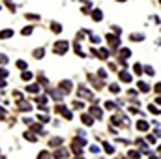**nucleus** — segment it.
<instances>
[{"label": "nucleus", "instance_id": "obj_1", "mask_svg": "<svg viewBox=\"0 0 161 159\" xmlns=\"http://www.w3.org/2000/svg\"><path fill=\"white\" fill-rule=\"evenodd\" d=\"M53 51H54V54H66L69 51V43H68V41H56Z\"/></svg>", "mask_w": 161, "mask_h": 159}, {"label": "nucleus", "instance_id": "obj_2", "mask_svg": "<svg viewBox=\"0 0 161 159\" xmlns=\"http://www.w3.org/2000/svg\"><path fill=\"white\" fill-rule=\"evenodd\" d=\"M47 94L51 95L54 101H60L62 98H64V92H62V90H54V88H49V86H47Z\"/></svg>", "mask_w": 161, "mask_h": 159}, {"label": "nucleus", "instance_id": "obj_3", "mask_svg": "<svg viewBox=\"0 0 161 159\" xmlns=\"http://www.w3.org/2000/svg\"><path fill=\"white\" fill-rule=\"evenodd\" d=\"M77 95H79V98H86V99H94L92 92H90L88 88H85V86H79V90H77Z\"/></svg>", "mask_w": 161, "mask_h": 159}, {"label": "nucleus", "instance_id": "obj_4", "mask_svg": "<svg viewBox=\"0 0 161 159\" xmlns=\"http://www.w3.org/2000/svg\"><path fill=\"white\" fill-rule=\"evenodd\" d=\"M107 41L111 43V47H114V49H116V47H120V39H118L116 34H107Z\"/></svg>", "mask_w": 161, "mask_h": 159}, {"label": "nucleus", "instance_id": "obj_5", "mask_svg": "<svg viewBox=\"0 0 161 159\" xmlns=\"http://www.w3.org/2000/svg\"><path fill=\"white\" fill-rule=\"evenodd\" d=\"M71 88H73L71 81H62V82H60V90H62V92H64V95L71 92Z\"/></svg>", "mask_w": 161, "mask_h": 159}, {"label": "nucleus", "instance_id": "obj_6", "mask_svg": "<svg viewBox=\"0 0 161 159\" xmlns=\"http://www.w3.org/2000/svg\"><path fill=\"white\" fill-rule=\"evenodd\" d=\"M111 122L114 124V126H129V122L125 120V118H122V116H113V118H111Z\"/></svg>", "mask_w": 161, "mask_h": 159}, {"label": "nucleus", "instance_id": "obj_7", "mask_svg": "<svg viewBox=\"0 0 161 159\" xmlns=\"http://www.w3.org/2000/svg\"><path fill=\"white\" fill-rule=\"evenodd\" d=\"M90 116H96V118H101V116H103V110H101V109H99V107H97L96 103H94V105L90 107Z\"/></svg>", "mask_w": 161, "mask_h": 159}, {"label": "nucleus", "instance_id": "obj_8", "mask_svg": "<svg viewBox=\"0 0 161 159\" xmlns=\"http://www.w3.org/2000/svg\"><path fill=\"white\" fill-rule=\"evenodd\" d=\"M17 109L19 110H23V112H28V110H32V105H30V103L28 101H17Z\"/></svg>", "mask_w": 161, "mask_h": 159}, {"label": "nucleus", "instance_id": "obj_9", "mask_svg": "<svg viewBox=\"0 0 161 159\" xmlns=\"http://www.w3.org/2000/svg\"><path fill=\"white\" fill-rule=\"evenodd\" d=\"M56 110H58V112H60L62 116H64L66 120H71V112H69V110H68L64 105H58V107H56Z\"/></svg>", "mask_w": 161, "mask_h": 159}, {"label": "nucleus", "instance_id": "obj_10", "mask_svg": "<svg viewBox=\"0 0 161 159\" xmlns=\"http://www.w3.org/2000/svg\"><path fill=\"white\" fill-rule=\"evenodd\" d=\"M36 103H38L39 109L47 110V98H45V95H39V98H36Z\"/></svg>", "mask_w": 161, "mask_h": 159}, {"label": "nucleus", "instance_id": "obj_11", "mask_svg": "<svg viewBox=\"0 0 161 159\" xmlns=\"http://www.w3.org/2000/svg\"><path fill=\"white\" fill-rule=\"evenodd\" d=\"M62 144H64V139H60V137H54V139L49 141V146H51V148H54V146H62Z\"/></svg>", "mask_w": 161, "mask_h": 159}, {"label": "nucleus", "instance_id": "obj_12", "mask_svg": "<svg viewBox=\"0 0 161 159\" xmlns=\"http://www.w3.org/2000/svg\"><path fill=\"white\" fill-rule=\"evenodd\" d=\"M137 146H141V152H144V154H150V148H148V144H146L142 139H137Z\"/></svg>", "mask_w": 161, "mask_h": 159}, {"label": "nucleus", "instance_id": "obj_13", "mask_svg": "<svg viewBox=\"0 0 161 159\" xmlns=\"http://www.w3.org/2000/svg\"><path fill=\"white\" fill-rule=\"evenodd\" d=\"M54 157H56V159H66V157H68V150L58 148L56 152H54Z\"/></svg>", "mask_w": 161, "mask_h": 159}, {"label": "nucleus", "instance_id": "obj_14", "mask_svg": "<svg viewBox=\"0 0 161 159\" xmlns=\"http://www.w3.org/2000/svg\"><path fill=\"white\" fill-rule=\"evenodd\" d=\"M81 120H82V124H85V126H94V118H92L90 114H82Z\"/></svg>", "mask_w": 161, "mask_h": 159}, {"label": "nucleus", "instance_id": "obj_15", "mask_svg": "<svg viewBox=\"0 0 161 159\" xmlns=\"http://www.w3.org/2000/svg\"><path fill=\"white\" fill-rule=\"evenodd\" d=\"M26 92H28V94H38V92H39V84H38V82L28 84V86H26Z\"/></svg>", "mask_w": 161, "mask_h": 159}, {"label": "nucleus", "instance_id": "obj_16", "mask_svg": "<svg viewBox=\"0 0 161 159\" xmlns=\"http://www.w3.org/2000/svg\"><path fill=\"white\" fill-rule=\"evenodd\" d=\"M148 127H150L148 122H144V120H139V122H137V129H139V131H148Z\"/></svg>", "mask_w": 161, "mask_h": 159}, {"label": "nucleus", "instance_id": "obj_17", "mask_svg": "<svg viewBox=\"0 0 161 159\" xmlns=\"http://www.w3.org/2000/svg\"><path fill=\"white\" fill-rule=\"evenodd\" d=\"M92 19L96 21V23H99V21L103 19V13H101V10H94V11H92Z\"/></svg>", "mask_w": 161, "mask_h": 159}, {"label": "nucleus", "instance_id": "obj_18", "mask_svg": "<svg viewBox=\"0 0 161 159\" xmlns=\"http://www.w3.org/2000/svg\"><path fill=\"white\" fill-rule=\"evenodd\" d=\"M88 79H90V82H92V84L97 86V90H101V88H103V82H101V81H97L94 75H88Z\"/></svg>", "mask_w": 161, "mask_h": 159}, {"label": "nucleus", "instance_id": "obj_19", "mask_svg": "<svg viewBox=\"0 0 161 159\" xmlns=\"http://www.w3.org/2000/svg\"><path fill=\"white\" fill-rule=\"evenodd\" d=\"M120 81H122V82H131V75H129L128 71L122 70V71H120Z\"/></svg>", "mask_w": 161, "mask_h": 159}, {"label": "nucleus", "instance_id": "obj_20", "mask_svg": "<svg viewBox=\"0 0 161 159\" xmlns=\"http://www.w3.org/2000/svg\"><path fill=\"white\" fill-rule=\"evenodd\" d=\"M97 58H109V49H105V47H101L99 51H97Z\"/></svg>", "mask_w": 161, "mask_h": 159}, {"label": "nucleus", "instance_id": "obj_21", "mask_svg": "<svg viewBox=\"0 0 161 159\" xmlns=\"http://www.w3.org/2000/svg\"><path fill=\"white\" fill-rule=\"evenodd\" d=\"M11 36H13V30H10V28H8V30H2V32H0V39H10Z\"/></svg>", "mask_w": 161, "mask_h": 159}, {"label": "nucleus", "instance_id": "obj_22", "mask_svg": "<svg viewBox=\"0 0 161 159\" xmlns=\"http://www.w3.org/2000/svg\"><path fill=\"white\" fill-rule=\"evenodd\" d=\"M129 159H141V150H129Z\"/></svg>", "mask_w": 161, "mask_h": 159}, {"label": "nucleus", "instance_id": "obj_23", "mask_svg": "<svg viewBox=\"0 0 161 159\" xmlns=\"http://www.w3.org/2000/svg\"><path fill=\"white\" fill-rule=\"evenodd\" d=\"M23 137H24L26 141H30V142H36V141H38V137H36V135H32V131H26Z\"/></svg>", "mask_w": 161, "mask_h": 159}, {"label": "nucleus", "instance_id": "obj_24", "mask_svg": "<svg viewBox=\"0 0 161 159\" xmlns=\"http://www.w3.org/2000/svg\"><path fill=\"white\" fill-rule=\"evenodd\" d=\"M131 56V51L129 49H120V60H125Z\"/></svg>", "mask_w": 161, "mask_h": 159}, {"label": "nucleus", "instance_id": "obj_25", "mask_svg": "<svg viewBox=\"0 0 161 159\" xmlns=\"http://www.w3.org/2000/svg\"><path fill=\"white\" fill-rule=\"evenodd\" d=\"M142 71H144L146 75H150V77H154V75H156V70H154L152 66H146V67H142Z\"/></svg>", "mask_w": 161, "mask_h": 159}, {"label": "nucleus", "instance_id": "obj_26", "mask_svg": "<svg viewBox=\"0 0 161 159\" xmlns=\"http://www.w3.org/2000/svg\"><path fill=\"white\" fill-rule=\"evenodd\" d=\"M105 109L107 110H114L116 109V101H105Z\"/></svg>", "mask_w": 161, "mask_h": 159}, {"label": "nucleus", "instance_id": "obj_27", "mask_svg": "<svg viewBox=\"0 0 161 159\" xmlns=\"http://www.w3.org/2000/svg\"><path fill=\"white\" fill-rule=\"evenodd\" d=\"M103 148H105V152H107V154H114V146H113V144L105 142V144H103Z\"/></svg>", "mask_w": 161, "mask_h": 159}, {"label": "nucleus", "instance_id": "obj_28", "mask_svg": "<svg viewBox=\"0 0 161 159\" xmlns=\"http://www.w3.org/2000/svg\"><path fill=\"white\" fill-rule=\"evenodd\" d=\"M21 77H23V81H32V77H34V73H30V71H23V75H21Z\"/></svg>", "mask_w": 161, "mask_h": 159}, {"label": "nucleus", "instance_id": "obj_29", "mask_svg": "<svg viewBox=\"0 0 161 159\" xmlns=\"http://www.w3.org/2000/svg\"><path fill=\"white\" fill-rule=\"evenodd\" d=\"M51 157H53V155L49 154L47 150H43V152H39V155H38V159H51Z\"/></svg>", "mask_w": 161, "mask_h": 159}, {"label": "nucleus", "instance_id": "obj_30", "mask_svg": "<svg viewBox=\"0 0 161 159\" xmlns=\"http://www.w3.org/2000/svg\"><path fill=\"white\" fill-rule=\"evenodd\" d=\"M73 51H75L77 54H79V56H85V53H82V49H81V43H79V41H77V43H75V47H73Z\"/></svg>", "mask_w": 161, "mask_h": 159}, {"label": "nucleus", "instance_id": "obj_31", "mask_svg": "<svg viewBox=\"0 0 161 159\" xmlns=\"http://www.w3.org/2000/svg\"><path fill=\"white\" fill-rule=\"evenodd\" d=\"M30 127H32V131H38V133H43V127H41L39 124H34V122H32V124H30Z\"/></svg>", "mask_w": 161, "mask_h": 159}, {"label": "nucleus", "instance_id": "obj_32", "mask_svg": "<svg viewBox=\"0 0 161 159\" xmlns=\"http://www.w3.org/2000/svg\"><path fill=\"white\" fill-rule=\"evenodd\" d=\"M43 54H45V49H36V51H34V56H36L38 60L43 58Z\"/></svg>", "mask_w": 161, "mask_h": 159}, {"label": "nucleus", "instance_id": "obj_33", "mask_svg": "<svg viewBox=\"0 0 161 159\" xmlns=\"http://www.w3.org/2000/svg\"><path fill=\"white\" fill-rule=\"evenodd\" d=\"M38 82H39V84H43V86H49V81H47V79L43 77V75H41V73L38 75Z\"/></svg>", "mask_w": 161, "mask_h": 159}, {"label": "nucleus", "instance_id": "obj_34", "mask_svg": "<svg viewBox=\"0 0 161 159\" xmlns=\"http://www.w3.org/2000/svg\"><path fill=\"white\" fill-rule=\"evenodd\" d=\"M51 28H53L54 34H60V32H62V26H60L58 23H53V24H51Z\"/></svg>", "mask_w": 161, "mask_h": 159}, {"label": "nucleus", "instance_id": "obj_35", "mask_svg": "<svg viewBox=\"0 0 161 159\" xmlns=\"http://www.w3.org/2000/svg\"><path fill=\"white\" fill-rule=\"evenodd\" d=\"M139 90H141V92H148V90H150V86L148 84H146V82H139Z\"/></svg>", "mask_w": 161, "mask_h": 159}, {"label": "nucleus", "instance_id": "obj_36", "mask_svg": "<svg viewBox=\"0 0 161 159\" xmlns=\"http://www.w3.org/2000/svg\"><path fill=\"white\" fill-rule=\"evenodd\" d=\"M133 71H135L137 75H142V66L141 64H135V66H133Z\"/></svg>", "mask_w": 161, "mask_h": 159}, {"label": "nucleus", "instance_id": "obj_37", "mask_svg": "<svg viewBox=\"0 0 161 159\" xmlns=\"http://www.w3.org/2000/svg\"><path fill=\"white\" fill-rule=\"evenodd\" d=\"M32 26H24V28H23V36H30V34H32Z\"/></svg>", "mask_w": 161, "mask_h": 159}, {"label": "nucleus", "instance_id": "obj_38", "mask_svg": "<svg viewBox=\"0 0 161 159\" xmlns=\"http://www.w3.org/2000/svg\"><path fill=\"white\" fill-rule=\"evenodd\" d=\"M131 39H133V41H142V39H144V36H142V34H133Z\"/></svg>", "mask_w": 161, "mask_h": 159}, {"label": "nucleus", "instance_id": "obj_39", "mask_svg": "<svg viewBox=\"0 0 161 159\" xmlns=\"http://www.w3.org/2000/svg\"><path fill=\"white\" fill-rule=\"evenodd\" d=\"M17 67L19 70H26V62L24 60H17Z\"/></svg>", "mask_w": 161, "mask_h": 159}, {"label": "nucleus", "instance_id": "obj_40", "mask_svg": "<svg viewBox=\"0 0 161 159\" xmlns=\"http://www.w3.org/2000/svg\"><path fill=\"white\" fill-rule=\"evenodd\" d=\"M109 90H111L113 94H118V92H120V88H118V84H111V86H109Z\"/></svg>", "mask_w": 161, "mask_h": 159}, {"label": "nucleus", "instance_id": "obj_41", "mask_svg": "<svg viewBox=\"0 0 161 159\" xmlns=\"http://www.w3.org/2000/svg\"><path fill=\"white\" fill-rule=\"evenodd\" d=\"M150 112H154V114L159 116V107H157V105H150Z\"/></svg>", "mask_w": 161, "mask_h": 159}, {"label": "nucleus", "instance_id": "obj_42", "mask_svg": "<svg viewBox=\"0 0 161 159\" xmlns=\"http://www.w3.org/2000/svg\"><path fill=\"white\" fill-rule=\"evenodd\" d=\"M73 109H79V110H81V109H85V105H82V103H81L79 99H77V101L73 103Z\"/></svg>", "mask_w": 161, "mask_h": 159}, {"label": "nucleus", "instance_id": "obj_43", "mask_svg": "<svg viewBox=\"0 0 161 159\" xmlns=\"http://www.w3.org/2000/svg\"><path fill=\"white\" fill-rule=\"evenodd\" d=\"M0 77H2V79H6V77H8V70H4V67H0Z\"/></svg>", "mask_w": 161, "mask_h": 159}, {"label": "nucleus", "instance_id": "obj_44", "mask_svg": "<svg viewBox=\"0 0 161 159\" xmlns=\"http://www.w3.org/2000/svg\"><path fill=\"white\" fill-rule=\"evenodd\" d=\"M90 39H92V43H99V36H94V34H90Z\"/></svg>", "mask_w": 161, "mask_h": 159}, {"label": "nucleus", "instance_id": "obj_45", "mask_svg": "<svg viewBox=\"0 0 161 159\" xmlns=\"http://www.w3.org/2000/svg\"><path fill=\"white\" fill-rule=\"evenodd\" d=\"M0 64H8V56L6 54H0Z\"/></svg>", "mask_w": 161, "mask_h": 159}, {"label": "nucleus", "instance_id": "obj_46", "mask_svg": "<svg viewBox=\"0 0 161 159\" xmlns=\"http://www.w3.org/2000/svg\"><path fill=\"white\" fill-rule=\"evenodd\" d=\"M38 118H39V122H49V116L47 114H39Z\"/></svg>", "mask_w": 161, "mask_h": 159}, {"label": "nucleus", "instance_id": "obj_47", "mask_svg": "<svg viewBox=\"0 0 161 159\" xmlns=\"http://www.w3.org/2000/svg\"><path fill=\"white\" fill-rule=\"evenodd\" d=\"M90 152H92V154H97V152H99V148H97L96 144H92V146H90Z\"/></svg>", "mask_w": 161, "mask_h": 159}, {"label": "nucleus", "instance_id": "obj_48", "mask_svg": "<svg viewBox=\"0 0 161 159\" xmlns=\"http://www.w3.org/2000/svg\"><path fill=\"white\" fill-rule=\"evenodd\" d=\"M4 116H6V109L0 107V120H4Z\"/></svg>", "mask_w": 161, "mask_h": 159}, {"label": "nucleus", "instance_id": "obj_49", "mask_svg": "<svg viewBox=\"0 0 161 159\" xmlns=\"http://www.w3.org/2000/svg\"><path fill=\"white\" fill-rule=\"evenodd\" d=\"M148 142H157V135H156V137L150 135V137H148Z\"/></svg>", "mask_w": 161, "mask_h": 159}, {"label": "nucleus", "instance_id": "obj_50", "mask_svg": "<svg viewBox=\"0 0 161 159\" xmlns=\"http://www.w3.org/2000/svg\"><path fill=\"white\" fill-rule=\"evenodd\" d=\"M13 95H15V98L21 101V99H23V94H21V92H13Z\"/></svg>", "mask_w": 161, "mask_h": 159}, {"label": "nucleus", "instance_id": "obj_51", "mask_svg": "<svg viewBox=\"0 0 161 159\" xmlns=\"http://www.w3.org/2000/svg\"><path fill=\"white\" fill-rule=\"evenodd\" d=\"M97 73H99V77H101V79H105V77H107V73H105V70H99Z\"/></svg>", "mask_w": 161, "mask_h": 159}, {"label": "nucleus", "instance_id": "obj_52", "mask_svg": "<svg viewBox=\"0 0 161 159\" xmlns=\"http://www.w3.org/2000/svg\"><path fill=\"white\" fill-rule=\"evenodd\" d=\"M26 17H28V19H34V21H38V19H39V15H32V13H28Z\"/></svg>", "mask_w": 161, "mask_h": 159}, {"label": "nucleus", "instance_id": "obj_53", "mask_svg": "<svg viewBox=\"0 0 161 159\" xmlns=\"http://www.w3.org/2000/svg\"><path fill=\"white\" fill-rule=\"evenodd\" d=\"M0 88H6V79L0 77Z\"/></svg>", "mask_w": 161, "mask_h": 159}, {"label": "nucleus", "instance_id": "obj_54", "mask_svg": "<svg viewBox=\"0 0 161 159\" xmlns=\"http://www.w3.org/2000/svg\"><path fill=\"white\" fill-rule=\"evenodd\" d=\"M113 30H114V34H116V36H118V34H120V32H122L120 28H118V26H113Z\"/></svg>", "mask_w": 161, "mask_h": 159}, {"label": "nucleus", "instance_id": "obj_55", "mask_svg": "<svg viewBox=\"0 0 161 159\" xmlns=\"http://www.w3.org/2000/svg\"><path fill=\"white\" fill-rule=\"evenodd\" d=\"M150 159H157V155H150Z\"/></svg>", "mask_w": 161, "mask_h": 159}, {"label": "nucleus", "instance_id": "obj_56", "mask_svg": "<svg viewBox=\"0 0 161 159\" xmlns=\"http://www.w3.org/2000/svg\"><path fill=\"white\" fill-rule=\"evenodd\" d=\"M118 2H125V0H118Z\"/></svg>", "mask_w": 161, "mask_h": 159}, {"label": "nucleus", "instance_id": "obj_57", "mask_svg": "<svg viewBox=\"0 0 161 159\" xmlns=\"http://www.w3.org/2000/svg\"><path fill=\"white\" fill-rule=\"evenodd\" d=\"M75 159H82V157H75Z\"/></svg>", "mask_w": 161, "mask_h": 159}]
</instances>
